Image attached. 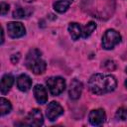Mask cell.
Instances as JSON below:
<instances>
[{
	"label": "cell",
	"instance_id": "7402d4cb",
	"mask_svg": "<svg viewBox=\"0 0 127 127\" xmlns=\"http://www.w3.org/2000/svg\"><path fill=\"white\" fill-rule=\"evenodd\" d=\"M125 85H126V87H127V79H126V81H125Z\"/></svg>",
	"mask_w": 127,
	"mask_h": 127
},
{
	"label": "cell",
	"instance_id": "52a82bcc",
	"mask_svg": "<svg viewBox=\"0 0 127 127\" xmlns=\"http://www.w3.org/2000/svg\"><path fill=\"white\" fill-rule=\"evenodd\" d=\"M106 119V114H105V111L101 108H98V109H93L89 112V115H88V120L90 122L91 125L93 126H99L101 125Z\"/></svg>",
	"mask_w": 127,
	"mask_h": 127
},
{
	"label": "cell",
	"instance_id": "5b68a950",
	"mask_svg": "<svg viewBox=\"0 0 127 127\" xmlns=\"http://www.w3.org/2000/svg\"><path fill=\"white\" fill-rule=\"evenodd\" d=\"M8 35L13 38H21L26 34V29L21 22H9L7 24Z\"/></svg>",
	"mask_w": 127,
	"mask_h": 127
},
{
	"label": "cell",
	"instance_id": "ba28073f",
	"mask_svg": "<svg viewBox=\"0 0 127 127\" xmlns=\"http://www.w3.org/2000/svg\"><path fill=\"white\" fill-rule=\"evenodd\" d=\"M43 123H44V117H43V114H42L41 110H39L37 108L32 109L30 111V113L28 114L26 124L30 125V126L38 127V126L43 125Z\"/></svg>",
	"mask_w": 127,
	"mask_h": 127
},
{
	"label": "cell",
	"instance_id": "cb8c5ba5",
	"mask_svg": "<svg viewBox=\"0 0 127 127\" xmlns=\"http://www.w3.org/2000/svg\"><path fill=\"white\" fill-rule=\"evenodd\" d=\"M125 70H126V73H127V67H126V68H125Z\"/></svg>",
	"mask_w": 127,
	"mask_h": 127
},
{
	"label": "cell",
	"instance_id": "30bf717a",
	"mask_svg": "<svg viewBox=\"0 0 127 127\" xmlns=\"http://www.w3.org/2000/svg\"><path fill=\"white\" fill-rule=\"evenodd\" d=\"M34 95L38 103L40 104H45L48 101V92L47 89L44 85L42 84H37L34 87Z\"/></svg>",
	"mask_w": 127,
	"mask_h": 127
},
{
	"label": "cell",
	"instance_id": "2e32d148",
	"mask_svg": "<svg viewBox=\"0 0 127 127\" xmlns=\"http://www.w3.org/2000/svg\"><path fill=\"white\" fill-rule=\"evenodd\" d=\"M95 29H96V24H95L93 21L88 22V23L83 27V29H82V34H81L82 38H84V39L88 38V37L94 32Z\"/></svg>",
	"mask_w": 127,
	"mask_h": 127
},
{
	"label": "cell",
	"instance_id": "3957f363",
	"mask_svg": "<svg viewBox=\"0 0 127 127\" xmlns=\"http://www.w3.org/2000/svg\"><path fill=\"white\" fill-rule=\"evenodd\" d=\"M122 40L121 35L114 29H108L105 31L102 37V48L105 50H112Z\"/></svg>",
	"mask_w": 127,
	"mask_h": 127
},
{
	"label": "cell",
	"instance_id": "d6986e66",
	"mask_svg": "<svg viewBox=\"0 0 127 127\" xmlns=\"http://www.w3.org/2000/svg\"><path fill=\"white\" fill-rule=\"evenodd\" d=\"M104 67L108 70V71H112L115 69L116 65H115V63L113 61H106L105 64H104Z\"/></svg>",
	"mask_w": 127,
	"mask_h": 127
},
{
	"label": "cell",
	"instance_id": "7c38bea8",
	"mask_svg": "<svg viewBox=\"0 0 127 127\" xmlns=\"http://www.w3.org/2000/svg\"><path fill=\"white\" fill-rule=\"evenodd\" d=\"M13 83H14V77L11 74H4L1 78V85H0L1 93L3 95L6 94L11 89Z\"/></svg>",
	"mask_w": 127,
	"mask_h": 127
},
{
	"label": "cell",
	"instance_id": "44dd1931",
	"mask_svg": "<svg viewBox=\"0 0 127 127\" xmlns=\"http://www.w3.org/2000/svg\"><path fill=\"white\" fill-rule=\"evenodd\" d=\"M4 42V33H3V29H1V44H3Z\"/></svg>",
	"mask_w": 127,
	"mask_h": 127
},
{
	"label": "cell",
	"instance_id": "9a60e30c",
	"mask_svg": "<svg viewBox=\"0 0 127 127\" xmlns=\"http://www.w3.org/2000/svg\"><path fill=\"white\" fill-rule=\"evenodd\" d=\"M12 109V105L10 103L9 100H7L4 97L0 98V115L4 116L6 114H8Z\"/></svg>",
	"mask_w": 127,
	"mask_h": 127
},
{
	"label": "cell",
	"instance_id": "e0dca14e",
	"mask_svg": "<svg viewBox=\"0 0 127 127\" xmlns=\"http://www.w3.org/2000/svg\"><path fill=\"white\" fill-rule=\"evenodd\" d=\"M116 119L121 120V121H125L127 120V108L125 107H120L117 109L116 114H115Z\"/></svg>",
	"mask_w": 127,
	"mask_h": 127
},
{
	"label": "cell",
	"instance_id": "9c48e42d",
	"mask_svg": "<svg viewBox=\"0 0 127 127\" xmlns=\"http://www.w3.org/2000/svg\"><path fill=\"white\" fill-rule=\"evenodd\" d=\"M82 88L83 85L81 83V81H79L78 79L74 78L71 80L70 84H69V88H68V95L71 99L76 100L80 97L81 92H82Z\"/></svg>",
	"mask_w": 127,
	"mask_h": 127
},
{
	"label": "cell",
	"instance_id": "8fae6325",
	"mask_svg": "<svg viewBox=\"0 0 127 127\" xmlns=\"http://www.w3.org/2000/svg\"><path fill=\"white\" fill-rule=\"evenodd\" d=\"M32 86V79L27 74H21L17 77V87L19 90L26 92L28 91Z\"/></svg>",
	"mask_w": 127,
	"mask_h": 127
},
{
	"label": "cell",
	"instance_id": "6da1fadb",
	"mask_svg": "<svg viewBox=\"0 0 127 127\" xmlns=\"http://www.w3.org/2000/svg\"><path fill=\"white\" fill-rule=\"evenodd\" d=\"M116 86L117 80L112 74L95 73L88 81L89 90L96 95H102L111 92L116 88Z\"/></svg>",
	"mask_w": 127,
	"mask_h": 127
},
{
	"label": "cell",
	"instance_id": "7a4b0ae2",
	"mask_svg": "<svg viewBox=\"0 0 127 127\" xmlns=\"http://www.w3.org/2000/svg\"><path fill=\"white\" fill-rule=\"evenodd\" d=\"M41 55L42 53L39 50L33 49L26 57V65L35 74H42L47 67L46 62L41 58Z\"/></svg>",
	"mask_w": 127,
	"mask_h": 127
},
{
	"label": "cell",
	"instance_id": "ac0fdd59",
	"mask_svg": "<svg viewBox=\"0 0 127 127\" xmlns=\"http://www.w3.org/2000/svg\"><path fill=\"white\" fill-rule=\"evenodd\" d=\"M13 17L15 19H22V18H24L25 17V11H24V9H22L21 7L16 8L14 10V12H13Z\"/></svg>",
	"mask_w": 127,
	"mask_h": 127
},
{
	"label": "cell",
	"instance_id": "277c9868",
	"mask_svg": "<svg viewBox=\"0 0 127 127\" xmlns=\"http://www.w3.org/2000/svg\"><path fill=\"white\" fill-rule=\"evenodd\" d=\"M46 84L52 95H60L65 89V80L61 76H52L49 77L46 81Z\"/></svg>",
	"mask_w": 127,
	"mask_h": 127
},
{
	"label": "cell",
	"instance_id": "8992f818",
	"mask_svg": "<svg viewBox=\"0 0 127 127\" xmlns=\"http://www.w3.org/2000/svg\"><path fill=\"white\" fill-rule=\"evenodd\" d=\"M63 113H64V108L60 103L56 101H52L51 103L48 104V107L46 109V115L50 121H55Z\"/></svg>",
	"mask_w": 127,
	"mask_h": 127
},
{
	"label": "cell",
	"instance_id": "4fadbf2b",
	"mask_svg": "<svg viewBox=\"0 0 127 127\" xmlns=\"http://www.w3.org/2000/svg\"><path fill=\"white\" fill-rule=\"evenodd\" d=\"M67 29H68L69 35H70V37H71V39L73 41H76L81 37L82 30H81V27H80V25L78 23H75V22L69 23Z\"/></svg>",
	"mask_w": 127,
	"mask_h": 127
},
{
	"label": "cell",
	"instance_id": "603a6c76",
	"mask_svg": "<svg viewBox=\"0 0 127 127\" xmlns=\"http://www.w3.org/2000/svg\"><path fill=\"white\" fill-rule=\"evenodd\" d=\"M26 1H28V2H31V1H33V0H26Z\"/></svg>",
	"mask_w": 127,
	"mask_h": 127
},
{
	"label": "cell",
	"instance_id": "5bb4252c",
	"mask_svg": "<svg viewBox=\"0 0 127 127\" xmlns=\"http://www.w3.org/2000/svg\"><path fill=\"white\" fill-rule=\"evenodd\" d=\"M73 0H59L54 3V9L59 13H64Z\"/></svg>",
	"mask_w": 127,
	"mask_h": 127
},
{
	"label": "cell",
	"instance_id": "ffe728a7",
	"mask_svg": "<svg viewBox=\"0 0 127 127\" xmlns=\"http://www.w3.org/2000/svg\"><path fill=\"white\" fill-rule=\"evenodd\" d=\"M8 11H9V5L5 2H1V4H0V13H1V15L2 16L6 15L8 13Z\"/></svg>",
	"mask_w": 127,
	"mask_h": 127
}]
</instances>
